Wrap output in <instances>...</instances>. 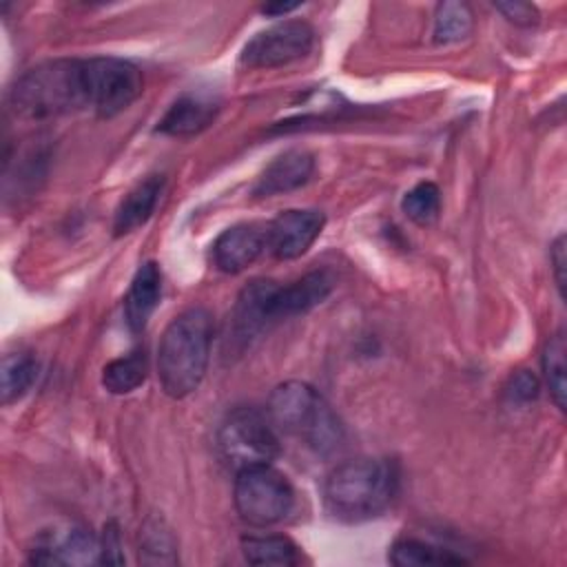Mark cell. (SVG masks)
I'll use <instances>...</instances> for the list:
<instances>
[{"label": "cell", "instance_id": "12", "mask_svg": "<svg viewBox=\"0 0 567 567\" xmlns=\"http://www.w3.org/2000/svg\"><path fill=\"white\" fill-rule=\"evenodd\" d=\"M219 111V102L210 93L190 91L179 95L164 117L157 122V131L171 137H190L208 128Z\"/></svg>", "mask_w": 567, "mask_h": 567}, {"label": "cell", "instance_id": "23", "mask_svg": "<svg viewBox=\"0 0 567 567\" xmlns=\"http://www.w3.org/2000/svg\"><path fill=\"white\" fill-rule=\"evenodd\" d=\"M38 377V361L29 354H7L2 361V403H13L29 392Z\"/></svg>", "mask_w": 567, "mask_h": 567}, {"label": "cell", "instance_id": "22", "mask_svg": "<svg viewBox=\"0 0 567 567\" xmlns=\"http://www.w3.org/2000/svg\"><path fill=\"white\" fill-rule=\"evenodd\" d=\"M474 27L472 11L465 2H441L434 16V42L450 44L470 35Z\"/></svg>", "mask_w": 567, "mask_h": 567}, {"label": "cell", "instance_id": "14", "mask_svg": "<svg viewBox=\"0 0 567 567\" xmlns=\"http://www.w3.org/2000/svg\"><path fill=\"white\" fill-rule=\"evenodd\" d=\"M330 290L332 277L326 270H315L288 286H279L272 297V321L312 310L330 295Z\"/></svg>", "mask_w": 567, "mask_h": 567}, {"label": "cell", "instance_id": "24", "mask_svg": "<svg viewBox=\"0 0 567 567\" xmlns=\"http://www.w3.org/2000/svg\"><path fill=\"white\" fill-rule=\"evenodd\" d=\"M140 560L148 565H171L177 560L175 554V540L164 520L151 518L144 525L142 532V545H140Z\"/></svg>", "mask_w": 567, "mask_h": 567}, {"label": "cell", "instance_id": "29", "mask_svg": "<svg viewBox=\"0 0 567 567\" xmlns=\"http://www.w3.org/2000/svg\"><path fill=\"white\" fill-rule=\"evenodd\" d=\"M549 261H551V268H554L556 286H558V290L563 295V290H565V237L563 235L551 244Z\"/></svg>", "mask_w": 567, "mask_h": 567}, {"label": "cell", "instance_id": "4", "mask_svg": "<svg viewBox=\"0 0 567 567\" xmlns=\"http://www.w3.org/2000/svg\"><path fill=\"white\" fill-rule=\"evenodd\" d=\"M9 104L24 120H47L89 109L82 60H53L29 69L13 84Z\"/></svg>", "mask_w": 567, "mask_h": 567}, {"label": "cell", "instance_id": "8", "mask_svg": "<svg viewBox=\"0 0 567 567\" xmlns=\"http://www.w3.org/2000/svg\"><path fill=\"white\" fill-rule=\"evenodd\" d=\"M315 44V31L303 20H284L255 33L241 49L239 62L248 69H275L290 64Z\"/></svg>", "mask_w": 567, "mask_h": 567}, {"label": "cell", "instance_id": "7", "mask_svg": "<svg viewBox=\"0 0 567 567\" xmlns=\"http://www.w3.org/2000/svg\"><path fill=\"white\" fill-rule=\"evenodd\" d=\"M86 106L100 117L126 111L142 95V73L135 64L120 58L82 60Z\"/></svg>", "mask_w": 567, "mask_h": 567}, {"label": "cell", "instance_id": "6", "mask_svg": "<svg viewBox=\"0 0 567 567\" xmlns=\"http://www.w3.org/2000/svg\"><path fill=\"white\" fill-rule=\"evenodd\" d=\"M295 505L290 481L270 463L250 465L237 472L235 507L252 527H270L281 523Z\"/></svg>", "mask_w": 567, "mask_h": 567}, {"label": "cell", "instance_id": "2", "mask_svg": "<svg viewBox=\"0 0 567 567\" xmlns=\"http://www.w3.org/2000/svg\"><path fill=\"white\" fill-rule=\"evenodd\" d=\"M399 476L383 458H350L326 478L323 501L328 512L343 523H361L381 516L394 494Z\"/></svg>", "mask_w": 567, "mask_h": 567}, {"label": "cell", "instance_id": "3", "mask_svg": "<svg viewBox=\"0 0 567 567\" xmlns=\"http://www.w3.org/2000/svg\"><path fill=\"white\" fill-rule=\"evenodd\" d=\"M266 412L277 432L299 439L321 456L332 454L343 441V425L337 414L326 399L303 381L279 383L268 396Z\"/></svg>", "mask_w": 567, "mask_h": 567}, {"label": "cell", "instance_id": "17", "mask_svg": "<svg viewBox=\"0 0 567 567\" xmlns=\"http://www.w3.org/2000/svg\"><path fill=\"white\" fill-rule=\"evenodd\" d=\"M162 186H164V179L159 175H151L146 177L144 182H140L117 206L115 210V219H113V230L115 235H126V233H133L135 228L144 226L157 202H159V195H162Z\"/></svg>", "mask_w": 567, "mask_h": 567}, {"label": "cell", "instance_id": "27", "mask_svg": "<svg viewBox=\"0 0 567 567\" xmlns=\"http://www.w3.org/2000/svg\"><path fill=\"white\" fill-rule=\"evenodd\" d=\"M494 9L501 11L509 22H514L518 27H532L538 22V9L529 2H518V0L496 2Z\"/></svg>", "mask_w": 567, "mask_h": 567}, {"label": "cell", "instance_id": "28", "mask_svg": "<svg viewBox=\"0 0 567 567\" xmlns=\"http://www.w3.org/2000/svg\"><path fill=\"white\" fill-rule=\"evenodd\" d=\"M100 563H124V556L120 551V536L113 525L104 527V534L100 538Z\"/></svg>", "mask_w": 567, "mask_h": 567}, {"label": "cell", "instance_id": "13", "mask_svg": "<svg viewBox=\"0 0 567 567\" xmlns=\"http://www.w3.org/2000/svg\"><path fill=\"white\" fill-rule=\"evenodd\" d=\"M315 173V157L308 151H286L277 155L257 177L252 193L257 197H275L281 193H290L310 182Z\"/></svg>", "mask_w": 567, "mask_h": 567}, {"label": "cell", "instance_id": "26", "mask_svg": "<svg viewBox=\"0 0 567 567\" xmlns=\"http://www.w3.org/2000/svg\"><path fill=\"white\" fill-rule=\"evenodd\" d=\"M507 396L516 403H527L538 396V379L529 370H518L507 385Z\"/></svg>", "mask_w": 567, "mask_h": 567}, {"label": "cell", "instance_id": "10", "mask_svg": "<svg viewBox=\"0 0 567 567\" xmlns=\"http://www.w3.org/2000/svg\"><path fill=\"white\" fill-rule=\"evenodd\" d=\"M279 284L272 279H252L237 297L233 308L230 332L233 341L248 343L264 326L272 321V297Z\"/></svg>", "mask_w": 567, "mask_h": 567}, {"label": "cell", "instance_id": "18", "mask_svg": "<svg viewBox=\"0 0 567 567\" xmlns=\"http://www.w3.org/2000/svg\"><path fill=\"white\" fill-rule=\"evenodd\" d=\"M388 560L396 567H423V565H461L465 558L445 549L441 545L425 543L421 538H399L390 551Z\"/></svg>", "mask_w": 567, "mask_h": 567}, {"label": "cell", "instance_id": "9", "mask_svg": "<svg viewBox=\"0 0 567 567\" xmlns=\"http://www.w3.org/2000/svg\"><path fill=\"white\" fill-rule=\"evenodd\" d=\"M323 226H326V217L321 210H312V208L284 210L266 226V248L277 259H284V261L297 259L315 244Z\"/></svg>", "mask_w": 567, "mask_h": 567}, {"label": "cell", "instance_id": "30", "mask_svg": "<svg viewBox=\"0 0 567 567\" xmlns=\"http://www.w3.org/2000/svg\"><path fill=\"white\" fill-rule=\"evenodd\" d=\"M299 7V2H277V4H266L261 7V11L266 16H286L290 11H295Z\"/></svg>", "mask_w": 567, "mask_h": 567}, {"label": "cell", "instance_id": "21", "mask_svg": "<svg viewBox=\"0 0 567 567\" xmlns=\"http://www.w3.org/2000/svg\"><path fill=\"white\" fill-rule=\"evenodd\" d=\"M565 354H567V341H565V332L558 330L554 332L543 350V374L545 381L549 385V394L556 403L558 410H565Z\"/></svg>", "mask_w": 567, "mask_h": 567}, {"label": "cell", "instance_id": "5", "mask_svg": "<svg viewBox=\"0 0 567 567\" xmlns=\"http://www.w3.org/2000/svg\"><path fill=\"white\" fill-rule=\"evenodd\" d=\"M217 447L233 470L272 463L279 454V432L268 412L250 405L233 408L217 430Z\"/></svg>", "mask_w": 567, "mask_h": 567}, {"label": "cell", "instance_id": "11", "mask_svg": "<svg viewBox=\"0 0 567 567\" xmlns=\"http://www.w3.org/2000/svg\"><path fill=\"white\" fill-rule=\"evenodd\" d=\"M266 250V226L235 224L213 244V264L221 272H241Z\"/></svg>", "mask_w": 567, "mask_h": 567}, {"label": "cell", "instance_id": "20", "mask_svg": "<svg viewBox=\"0 0 567 567\" xmlns=\"http://www.w3.org/2000/svg\"><path fill=\"white\" fill-rule=\"evenodd\" d=\"M244 558L250 565H297L299 549L286 536H246L241 540Z\"/></svg>", "mask_w": 567, "mask_h": 567}, {"label": "cell", "instance_id": "16", "mask_svg": "<svg viewBox=\"0 0 567 567\" xmlns=\"http://www.w3.org/2000/svg\"><path fill=\"white\" fill-rule=\"evenodd\" d=\"M162 295V272L155 261H146L137 268L131 288L124 299V317L133 332H142L155 312Z\"/></svg>", "mask_w": 567, "mask_h": 567}, {"label": "cell", "instance_id": "15", "mask_svg": "<svg viewBox=\"0 0 567 567\" xmlns=\"http://www.w3.org/2000/svg\"><path fill=\"white\" fill-rule=\"evenodd\" d=\"M100 540L84 527H71L62 538L38 545L31 563L38 565H91L100 563Z\"/></svg>", "mask_w": 567, "mask_h": 567}, {"label": "cell", "instance_id": "19", "mask_svg": "<svg viewBox=\"0 0 567 567\" xmlns=\"http://www.w3.org/2000/svg\"><path fill=\"white\" fill-rule=\"evenodd\" d=\"M148 374V359L144 350H133L109 361L102 370V385L111 394H128L137 390Z\"/></svg>", "mask_w": 567, "mask_h": 567}, {"label": "cell", "instance_id": "25", "mask_svg": "<svg viewBox=\"0 0 567 567\" xmlns=\"http://www.w3.org/2000/svg\"><path fill=\"white\" fill-rule=\"evenodd\" d=\"M401 208L408 219L419 226H427L439 217L441 210V193L439 186L432 182H421L403 195Z\"/></svg>", "mask_w": 567, "mask_h": 567}, {"label": "cell", "instance_id": "1", "mask_svg": "<svg viewBox=\"0 0 567 567\" xmlns=\"http://www.w3.org/2000/svg\"><path fill=\"white\" fill-rule=\"evenodd\" d=\"M213 343V317L195 306L179 312L164 330L157 346V379L171 399L193 394L208 368Z\"/></svg>", "mask_w": 567, "mask_h": 567}]
</instances>
